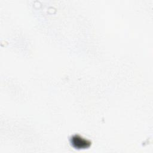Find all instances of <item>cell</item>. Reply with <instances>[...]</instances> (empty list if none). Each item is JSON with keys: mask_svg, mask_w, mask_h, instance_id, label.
<instances>
[{"mask_svg": "<svg viewBox=\"0 0 153 153\" xmlns=\"http://www.w3.org/2000/svg\"><path fill=\"white\" fill-rule=\"evenodd\" d=\"M71 142L72 143V145L75 148H77L78 149L87 148L90 145V143L88 140L84 138H82L78 135L74 136L72 137Z\"/></svg>", "mask_w": 153, "mask_h": 153, "instance_id": "6da1fadb", "label": "cell"}]
</instances>
